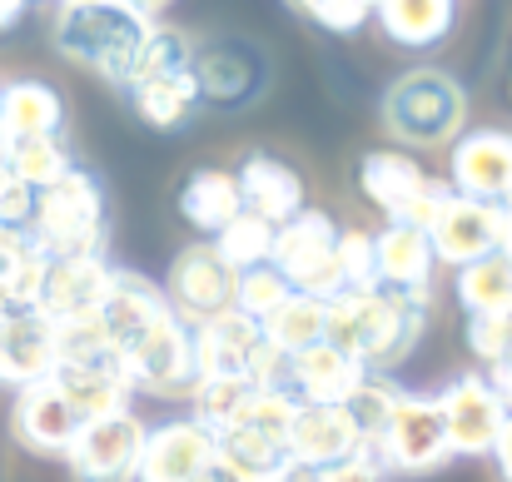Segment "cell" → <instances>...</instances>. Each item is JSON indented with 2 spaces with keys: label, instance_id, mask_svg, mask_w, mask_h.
Instances as JSON below:
<instances>
[{
  "label": "cell",
  "instance_id": "16",
  "mask_svg": "<svg viewBox=\"0 0 512 482\" xmlns=\"http://www.w3.org/2000/svg\"><path fill=\"white\" fill-rule=\"evenodd\" d=\"M358 448H363V428H358V418H353L348 403L343 408H334V403H299L294 428H289V458H294V468L319 473L329 463L353 458Z\"/></svg>",
  "mask_w": 512,
  "mask_h": 482
},
{
  "label": "cell",
  "instance_id": "40",
  "mask_svg": "<svg viewBox=\"0 0 512 482\" xmlns=\"http://www.w3.org/2000/svg\"><path fill=\"white\" fill-rule=\"evenodd\" d=\"M30 219H35V189H30V184H20V179L5 169V174H0V229L25 234V229H30Z\"/></svg>",
  "mask_w": 512,
  "mask_h": 482
},
{
  "label": "cell",
  "instance_id": "39",
  "mask_svg": "<svg viewBox=\"0 0 512 482\" xmlns=\"http://www.w3.org/2000/svg\"><path fill=\"white\" fill-rule=\"evenodd\" d=\"M468 348L493 368L512 353V314H468Z\"/></svg>",
  "mask_w": 512,
  "mask_h": 482
},
{
  "label": "cell",
  "instance_id": "11",
  "mask_svg": "<svg viewBox=\"0 0 512 482\" xmlns=\"http://www.w3.org/2000/svg\"><path fill=\"white\" fill-rule=\"evenodd\" d=\"M110 279L115 269L100 259V254H85V259H50L45 269V284H40V299H35V314L60 323H85L100 319L105 299H110Z\"/></svg>",
  "mask_w": 512,
  "mask_h": 482
},
{
  "label": "cell",
  "instance_id": "20",
  "mask_svg": "<svg viewBox=\"0 0 512 482\" xmlns=\"http://www.w3.org/2000/svg\"><path fill=\"white\" fill-rule=\"evenodd\" d=\"M363 383H368V368L353 353L334 348V343H314V348L294 353V378H289L294 403H334V408H343V403L358 398Z\"/></svg>",
  "mask_w": 512,
  "mask_h": 482
},
{
  "label": "cell",
  "instance_id": "2",
  "mask_svg": "<svg viewBox=\"0 0 512 482\" xmlns=\"http://www.w3.org/2000/svg\"><path fill=\"white\" fill-rule=\"evenodd\" d=\"M423 333V304L403 294H343L329 304V338L343 353H353L368 373L398 368Z\"/></svg>",
  "mask_w": 512,
  "mask_h": 482
},
{
  "label": "cell",
  "instance_id": "44",
  "mask_svg": "<svg viewBox=\"0 0 512 482\" xmlns=\"http://www.w3.org/2000/svg\"><path fill=\"white\" fill-rule=\"evenodd\" d=\"M25 5H30V0H0V30H10V25L25 15Z\"/></svg>",
  "mask_w": 512,
  "mask_h": 482
},
{
  "label": "cell",
  "instance_id": "19",
  "mask_svg": "<svg viewBox=\"0 0 512 482\" xmlns=\"http://www.w3.org/2000/svg\"><path fill=\"white\" fill-rule=\"evenodd\" d=\"M373 259H378V289L383 294H403V299H418L428 294L433 284V244L423 229L413 224H388L383 234H373Z\"/></svg>",
  "mask_w": 512,
  "mask_h": 482
},
{
  "label": "cell",
  "instance_id": "8",
  "mask_svg": "<svg viewBox=\"0 0 512 482\" xmlns=\"http://www.w3.org/2000/svg\"><path fill=\"white\" fill-rule=\"evenodd\" d=\"M125 358V378L135 393H155V398H189L199 383V353H194V328L184 319H160L145 328L140 338H130L120 348Z\"/></svg>",
  "mask_w": 512,
  "mask_h": 482
},
{
  "label": "cell",
  "instance_id": "31",
  "mask_svg": "<svg viewBox=\"0 0 512 482\" xmlns=\"http://www.w3.org/2000/svg\"><path fill=\"white\" fill-rule=\"evenodd\" d=\"M264 338H269L274 348H284L289 358L304 353V348H314V343H324V338H329V304H324V299H309V294H289V299L264 319Z\"/></svg>",
  "mask_w": 512,
  "mask_h": 482
},
{
  "label": "cell",
  "instance_id": "41",
  "mask_svg": "<svg viewBox=\"0 0 512 482\" xmlns=\"http://www.w3.org/2000/svg\"><path fill=\"white\" fill-rule=\"evenodd\" d=\"M314 482H383V463H378L368 448H358L353 458L319 468V473H314Z\"/></svg>",
  "mask_w": 512,
  "mask_h": 482
},
{
  "label": "cell",
  "instance_id": "50",
  "mask_svg": "<svg viewBox=\"0 0 512 482\" xmlns=\"http://www.w3.org/2000/svg\"><path fill=\"white\" fill-rule=\"evenodd\" d=\"M0 174H5V135H0Z\"/></svg>",
  "mask_w": 512,
  "mask_h": 482
},
{
  "label": "cell",
  "instance_id": "38",
  "mask_svg": "<svg viewBox=\"0 0 512 482\" xmlns=\"http://www.w3.org/2000/svg\"><path fill=\"white\" fill-rule=\"evenodd\" d=\"M339 279L343 294H373L378 289V259H373V234L363 229H339Z\"/></svg>",
  "mask_w": 512,
  "mask_h": 482
},
{
  "label": "cell",
  "instance_id": "42",
  "mask_svg": "<svg viewBox=\"0 0 512 482\" xmlns=\"http://www.w3.org/2000/svg\"><path fill=\"white\" fill-rule=\"evenodd\" d=\"M483 378L493 383V393H498V403H503V408H508V413H512V353H508V358H503V363H493V368H488Z\"/></svg>",
  "mask_w": 512,
  "mask_h": 482
},
{
  "label": "cell",
  "instance_id": "36",
  "mask_svg": "<svg viewBox=\"0 0 512 482\" xmlns=\"http://www.w3.org/2000/svg\"><path fill=\"white\" fill-rule=\"evenodd\" d=\"M194 75H199V95H209V100H239L254 85V65H244L239 50L194 55Z\"/></svg>",
  "mask_w": 512,
  "mask_h": 482
},
{
  "label": "cell",
  "instance_id": "23",
  "mask_svg": "<svg viewBox=\"0 0 512 482\" xmlns=\"http://www.w3.org/2000/svg\"><path fill=\"white\" fill-rule=\"evenodd\" d=\"M170 299H165V289L160 284H150L145 274H130V269H115V279H110V299H105V309H100V323H105V333L125 348L130 338H140L145 328H155L160 319H170Z\"/></svg>",
  "mask_w": 512,
  "mask_h": 482
},
{
  "label": "cell",
  "instance_id": "45",
  "mask_svg": "<svg viewBox=\"0 0 512 482\" xmlns=\"http://www.w3.org/2000/svg\"><path fill=\"white\" fill-rule=\"evenodd\" d=\"M125 5H135V10H145V15L155 20V15H160V10H165L170 0H125Z\"/></svg>",
  "mask_w": 512,
  "mask_h": 482
},
{
  "label": "cell",
  "instance_id": "35",
  "mask_svg": "<svg viewBox=\"0 0 512 482\" xmlns=\"http://www.w3.org/2000/svg\"><path fill=\"white\" fill-rule=\"evenodd\" d=\"M184 70H194V45H189V35L174 30V25H155V30L145 35V45H140V60H135V70H130V85H135V80H160V75H184Z\"/></svg>",
  "mask_w": 512,
  "mask_h": 482
},
{
  "label": "cell",
  "instance_id": "6",
  "mask_svg": "<svg viewBox=\"0 0 512 482\" xmlns=\"http://www.w3.org/2000/svg\"><path fill=\"white\" fill-rule=\"evenodd\" d=\"M339 224L324 214V209H304L294 214L289 224L274 229V254L269 264L294 284V294H309V299H324L334 304L343 299V279H339Z\"/></svg>",
  "mask_w": 512,
  "mask_h": 482
},
{
  "label": "cell",
  "instance_id": "21",
  "mask_svg": "<svg viewBox=\"0 0 512 482\" xmlns=\"http://www.w3.org/2000/svg\"><path fill=\"white\" fill-rule=\"evenodd\" d=\"M194 328V353H199V378L204 373H244L249 378V358L264 343V323L239 314L234 304L219 309L214 319L189 323Z\"/></svg>",
  "mask_w": 512,
  "mask_h": 482
},
{
  "label": "cell",
  "instance_id": "27",
  "mask_svg": "<svg viewBox=\"0 0 512 482\" xmlns=\"http://www.w3.org/2000/svg\"><path fill=\"white\" fill-rule=\"evenodd\" d=\"M378 25L408 50H428L453 30V0H378Z\"/></svg>",
  "mask_w": 512,
  "mask_h": 482
},
{
  "label": "cell",
  "instance_id": "48",
  "mask_svg": "<svg viewBox=\"0 0 512 482\" xmlns=\"http://www.w3.org/2000/svg\"><path fill=\"white\" fill-rule=\"evenodd\" d=\"M194 482H229V478H224V473H219V468H209V473H204V478H194Z\"/></svg>",
  "mask_w": 512,
  "mask_h": 482
},
{
  "label": "cell",
  "instance_id": "10",
  "mask_svg": "<svg viewBox=\"0 0 512 482\" xmlns=\"http://www.w3.org/2000/svg\"><path fill=\"white\" fill-rule=\"evenodd\" d=\"M433 403H438V418H443V428H448L453 458H458V453H463V458L493 453V443H498V433H503V423H508V408L498 403V393H493V383H488L483 373L453 378Z\"/></svg>",
  "mask_w": 512,
  "mask_h": 482
},
{
  "label": "cell",
  "instance_id": "5",
  "mask_svg": "<svg viewBox=\"0 0 512 482\" xmlns=\"http://www.w3.org/2000/svg\"><path fill=\"white\" fill-rule=\"evenodd\" d=\"M358 184L363 194L388 214V224H413V229H433V219L443 214V204L453 199V184L433 179L413 155L398 150H373L358 164Z\"/></svg>",
  "mask_w": 512,
  "mask_h": 482
},
{
  "label": "cell",
  "instance_id": "30",
  "mask_svg": "<svg viewBox=\"0 0 512 482\" xmlns=\"http://www.w3.org/2000/svg\"><path fill=\"white\" fill-rule=\"evenodd\" d=\"M130 100H135V115L155 130H174L204 95H199V75L184 70V75H160V80H135L125 85Z\"/></svg>",
  "mask_w": 512,
  "mask_h": 482
},
{
  "label": "cell",
  "instance_id": "37",
  "mask_svg": "<svg viewBox=\"0 0 512 482\" xmlns=\"http://www.w3.org/2000/svg\"><path fill=\"white\" fill-rule=\"evenodd\" d=\"M294 294V284L274 269V264H259V269H244L239 279H234V309L239 314H249L254 323H264L284 299Z\"/></svg>",
  "mask_w": 512,
  "mask_h": 482
},
{
  "label": "cell",
  "instance_id": "29",
  "mask_svg": "<svg viewBox=\"0 0 512 482\" xmlns=\"http://www.w3.org/2000/svg\"><path fill=\"white\" fill-rule=\"evenodd\" d=\"M45 269H50V259L30 244V234L0 229V299L10 309H35Z\"/></svg>",
  "mask_w": 512,
  "mask_h": 482
},
{
  "label": "cell",
  "instance_id": "17",
  "mask_svg": "<svg viewBox=\"0 0 512 482\" xmlns=\"http://www.w3.org/2000/svg\"><path fill=\"white\" fill-rule=\"evenodd\" d=\"M214 433L199 428L194 418L184 423H165L145 438V453H140V473L135 482H194L214 468Z\"/></svg>",
  "mask_w": 512,
  "mask_h": 482
},
{
  "label": "cell",
  "instance_id": "1",
  "mask_svg": "<svg viewBox=\"0 0 512 482\" xmlns=\"http://www.w3.org/2000/svg\"><path fill=\"white\" fill-rule=\"evenodd\" d=\"M150 30H155V20L125 0H65L55 10L60 55L110 85H130V70H135Z\"/></svg>",
  "mask_w": 512,
  "mask_h": 482
},
{
  "label": "cell",
  "instance_id": "52",
  "mask_svg": "<svg viewBox=\"0 0 512 482\" xmlns=\"http://www.w3.org/2000/svg\"><path fill=\"white\" fill-rule=\"evenodd\" d=\"M0 95H5V85H0Z\"/></svg>",
  "mask_w": 512,
  "mask_h": 482
},
{
  "label": "cell",
  "instance_id": "26",
  "mask_svg": "<svg viewBox=\"0 0 512 482\" xmlns=\"http://www.w3.org/2000/svg\"><path fill=\"white\" fill-rule=\"evenodd\" d=\"M179 214L199 229V234H219L234 214H244V199H239V179L229 169H194L179 189Z\"/></svg>",
  "mask_w": 512,
  "mask_h": 482
},
{
  "label": "cell",
  "instance_id": "49",
  "mask_svg": "<svg viewBox=\"0 0 512 482\" xmlns=\"http://www.w3.org/2000/svg\"><path fill=\"white\" fill-rule=\"evenodd\" d=\"M10 314H15V309H10V304L0 299V328H5V319H10Z\"/></svg>",
  "mask_w": 512,
  "mask_h": 482
},
{
  "label": "cell",
  "instance_id": "4",
  "mask_svg": "<svg viewBox=\"0 0 512 482\" xmlns=\"http://www.w3.org/2000/svg\"><path fill=\"white\" fill-rule=\"evenodd\" d=\"M383 120L388 130L413 145V150H433V145H453L463 120H468V95L453 75L443 70H408L403 80H393V90L383 95Z\"/></svg>",
  "mask_w": 512,
  "mask_h": 482
},
{
  "label": "cell",
  "instance_id": "24",
  "mask_svg": "<svg viewBox=\"0 0 512 482\" xmlns=\"http://www.w3.org/2000/svg\"><path fill=\"white\" fill-rule=\"evenodd\" d=\"M55 388L70 398V408L80 413V423L90 418H105V413H125L130 408V378H125V363H95V368H80V363H60L55 373Z\"/></svg>",
  "mask_w": 512,
  "mask_h": 482
},
{
  "label": "cell",
  "instance_id": "33",
  "mask_svg": "<svg viewBox=\"0 0 512 482\" xmlns=\"http://www.w3.org/2000/svg\"><path fill=\"white\" fill-rule=\"evenodd\" d=\"M209 244H214V254H219L234 274H244V269L269 264V254H274V224L244 209V214H234Z\"/></svg>",
  "mask_w": 512,
  "mask_h": 482
},
{
  "label": "cell",
  "instance_id": "14",
  "mask_svg": "<svg viewBox=\"0 0 512 482\" xmlns=\"http://www.w3.org/2000/svg\"><path fill=\"white\" fill-rule=\"evenodd\" d=\"M10 428H15V443L40 453V458H65L70 443L80 438V413L70 408V398L55 388V378L45 383H30L15 393V408H10Z\"/></svg>",
  "mask_w": 512,
  "mask_h": 482
},
{
  "label": "cell",
  "instance_id": "13",
  "mask_svg": "<svg viewBox=\"0 0 512 482\" xmlns=\"http://www.w3.org/2000/svg\"><path fill=\"white\" fill-rule=\"evenodd\" d=\"M234 279L239 274L214 254V244H189L184 254H174L170 284H165V299H170L174 319H184V323L214 319L219 309L234 304Z\"/></svg>",
  "mask_w": 512,
  "mask_h": 482
},
{
  "label": "cell",
  "instance_id": "47",
  "mask_svg": "<svg viewBox=\"0 0 512 482\" xmlns=\"http://www.w3.org/2000/svg\"><path fill=\"white\" fill-rule=\"evenodd\" d=\"M284 482H314V473H304V468H294V473H289V478Z\"/></svg>",
  "mask_w": 512,
  "mask_h": 482
},
{
  "label": "cell",
  "instance_id": "43",
  "mask_svg": "<svg viewBox=\"0 0 512 482\" xmlns=\"http://www.w3.org/2000/svg\"><path fill=\"white\" fill-rule=\"evenodd\" d=\"M493 458H498L503 482H512V413H508V423H503V433H498V443H493Z\"/></svg>",
  "mask_w": 512,
  "mask_h": 482
},
{
  "label": "cell",
  "instance_id": "51",
  "mask_svg": "<svg viewBox=\"0 0 512 482\" xmlns=\"http://www.w3.org/2000/svg\"><path fill=\"white\" fill-rule=\"evenodd\" d=\"M55 5H65V0H55Z\"/></svg>",
  "mask_w": 512,
  "mask_h": 482
},
{
  "label": "cell",
  "instance_id": "46",
  "mask_svg": "<svg viewBox=\"0 0 512 482\" xmlns=\"http://www.w3.org/2000/svg\"><path fill=\"white\" fill-rule=\"evenodd\" d=\"M289 5H294V10H304V15H314V10H319L324 0H289Z\"/></svg>",
  "mask_w": 512,
  "mask_h": 482
},
{
  "label": "cell",
  "instance_id": "34",
  "mask_svg": "<svg viewBox=\"0 0 512 482\" xmlns=\"http://www.w3.org/2000/svg\"><path fill=\"white\" fill-rule=\"evenodd\" d=\"M458 299L468 314H512V264L503 254H488L458 269Z\"/></svg>",
  "mask_w": 512,
  "mask_h": 482
},
{
  "label": "cell",
  "instance_id": "12",
  "mask_svg": "<svg viewBox=\"0 0 512 482\" xmlns=\"http://www.w3.org/2000/svg\"><path fill=\"white\" fill-rule=\"evenodd\" d=\"M428 244H433V259L453 264V269H468V264L498 254L503 249V204H483V199L453 194L443 204V214L433 219Z\"/></svg>",
  "mask_w": 512,
  "mask_h": 482
},
{
  "label": "cell",
  "instance_id": "9",
  "mask_svg": "<svg viewBox=\"0 0 512 482\" xmlns=\"http://www.w3.org/2000/svg\"><path fill=\"white\" fill-rule=\"evenodd\" d=\"M145 423L125 408V413H105L90 418L80 428V438L70 443L65 463L75 482H135L140 473V453H145Z\"/></svg>",
  "mask_w": 512,
  "mask_h": 482
},
{
  "label": "cell",
  "instance_id": "32",
  "mask_svg": "<svg viewBox=\"0 0 512 482\" xmlns=\"http://www.w3.org/2000/svg\"><path fill=\"white\" fill-rule=\"evenodd\" d=\"M5 169L40 194V189L60 184L75 169V160L60 145V135H40V140H5Z\"/></svg>",
  "mask_w": 512,
  "mask_h": 482
},
{
  "label": "cell",
  "instance_id": "22",
  "mask_svg": "<svg viewBox=\"0 0 512 482\" xmlns=\"http://www.w3.org/2000/svg\"><path fill=\"white\" fill-rule=\"evenodd\" d=\"M239 199L249 214L269 219L274 229L289 224L294 214H304V179L289 169L284 160H269V155H249L239 164Z\"/></svg>",
  "mask_w": 512,
  "mask_h": 482
},
{
  "label": "cell",
  "instance_id": "15",
  "mask_svg": "<svg viewBox=\"0 0 512 482\" xmlns=\"http://www.w3.org/2000/svg\"><path fill=\"white\" fill-rule=\"evenodd\" d=\"M453 194L508 204L512 199V135L508 130H473L453 140Z\"/></svg>",
  "mask_w": 512,
  "mask_h": 482
},
{
  "label": "cell",
  "instance_id": "25",
  "mask_svg": "<svg viewBox=\"0 0 512 482\" xmlns=\"http://www.w3.org/2000/svg\"><path fill=\"white\" fill-rule=\"evenodd\" d=\"M65 125V100L45 80H15L0 95V135L5 140H40L60 135Z\"/></svg>",
  "mask_w": 512,
  "mask_h": 482
},
{
  "label": "cell",
  "instance_id": "3",
  "mask_svg": "<svg viewBox=\"0 0 512 482\" xmlns=\"http://www.w3.org/2000/svg\"><path fill=\"white\" fill-rule=\"evenodd\" d=\"M100 229H105L100 179L75 164L60 184L35 194V219L25 234L45 259H85V254H100V239H105Z\"/></svg>",
  "mask_w": 512,
  "mask_h": 482
},
{
  "label": "cell",
  "instance_id": "7",
  "mask_svg": "<svg viewBox=\"0 0 512 482\" xmlns=\"http://www.w3.org/2000/svg\"><path fill=\"white\" fill-rule=\"evenodd\" d=\"M363 448L383 463V473H433L453 458L448 428L433 398H398L393 413L363 438Z\"/></svg>",
  "mask_w": 512,
  "mask_h": 482
},
{
  "label": "cell",
  "instance_id": "18",
  "mask_svg": "<svg viewBox=\"0 0 512 482\" xmlns=\"http://www.w3.org/2000/svg\"><path fill=\"white\" fill-rule=\"evenodd\" d=\"M55 323L40 319L35 309H15L0 328V388H30L55 373Z\"/></svg>",
  "mask_w": 512,
  "mask_h": 482
},
{
  "label": "cell",
  "instance_id": "28",
  "mask_svg": "<svg viewBox=\"0 0 512 482\" xmlns=\"http://www.w3.org/2000/svg\"><path fill=\"white\" fill-rule=\"evenodd\" d=\"M254 398H259V388L244 373H204L194 383V393H189V408H194V423L219 438L234 423H244V413H249Z\"/></svg>",
  "mask_w": 512,
  "mask_h": 482
}]
</instances>
